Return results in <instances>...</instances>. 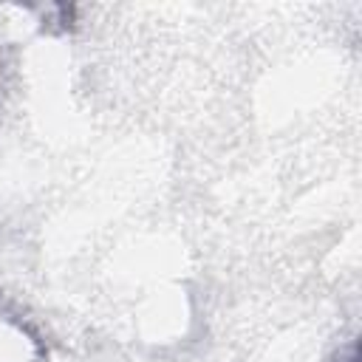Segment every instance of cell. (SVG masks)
<instances>
[{
	"label": "cell",
	"mask_w": 362,
	"mask_h": 362,
	"mask_svg": "<svg viewBox=\"0 0 362 362\" xmlns=\"http://www.w3.org/2000/svg\"><path fill=\"white\" fill-rule=\"evenodd\" d=\"M337 362H359V348H356V342H351L345 351H339V354H337Z\"/></svg>",
	"instance_id": "cell-1"
}]
</instances>
